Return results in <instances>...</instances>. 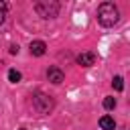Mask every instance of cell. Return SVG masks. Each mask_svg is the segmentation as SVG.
Listing matches in <instances>:
<instances>
[{"label": "cell", "instance_id": "obj_7", "mask_svg": "<svg viewBox=\"0 0 130 130\" xmlns=\"http://www.w3.org/2000/svg\"><path fill=\"white\" fill-rule=\"evenodd\" d=\"M100 126H102L104 130H114V128H116V122H114V118H110V116H102V118H100Z\"/></svg>", "mask_w": 130, "mask_h": 130}, {"label": "cell", "instance_id": "obj_1", "mask_svg": "<svg viewBox=\"0 0 130 130\" xmlns=\"http://www.w3.org/2000/svg\"><path fill=\"white\" fill-rule=\"evenodd\" d=\"M120 14H118V8L112 4V2H102L98 6V22L102 26H114L118 22Z\"/></svg>", "mask_w": 130, "mask_h": 130}, {"label": "cell", "instance_id": "obj_3", "mask_svg": "<svg viewBox=\"0 0 130 130\" xmlns=\"http://www.w3.org/2000/svg\"><path fill=\"white\" fill-rule=\"evenodd\" d=\"M35 108L41 112V114H49L51 110H53V100L49 98V95H45V93H35Z\"/></svg>", "mask_w": 130, "mask_h": 130}, {"label": "cell", "instance_id": "obj_13", "mask_svg": "<svg viewBox=\"0 0 130 130\" xmlns=\"http://www.w3.org/2000/svg\"><path fill=\"white\" fill-rule=\"evenodd\" d=\"M20 130H24V128H20Z\"/></svg>", "mask_w": 130, "mask_h": 130}, {"label": "cell", "instance_id": "obj_4", "mask_svg": "<svg viewBox=\"0 0 130 130\" xmlns=\"http://www.w3.org/2000/svg\"><path fill=\"white\" fill-rule=\"evenodd\" d=\"M77 63L81 67H91L95 63V55L93 53H81V55H77Z\"/></svg>", "mask_w": 130, "mask_h": 130}, {"label": "cell", "instance_id": "obj_12", "mask_svg": "<svg viewBox=\"0 0 130 130\" xmlns=\"http://www.w3.org/2000/svg\"><path fill=\"white\" fill-rule=\"evenodd\" d=\"M10 53H12V55H16V53H18V47H16V45H12V47H10Z\"/></svg>", "mask_w": 130, "mask_h": 130}, {"label": "cell", "instance_id": "obj_9", "mask_svg": "<svg viewBox=\"0 0 130 130\" xmlns=\"http://www.w3.org/2000/svg\"><path fill=\"white\" fill-rule=\"evenodd\" d=\"M8 79H10L12 83H18V81H20V73H18L16 69H10V71H8Z\"/></svg>", "mask_w": 130, "mask_h": 130}, {"label": "cell", "instance_id": "obj_2", "mask_svg": "<svg viewBox=\"0 0 130 130\" xmlns=\"http://www.w3.org/2000/svg\"><path fill=\"white\" fill-rule=\"evenodd\" d=\"M35 10H37V14L43 16V18H53V16H57V12H59V4H57V2H37V4H35Z\"/></svg>", "mask_w": 130, "mask_h": 130}, {"label": "cell", "instance_id": "obj_10", "mask_svg": "<svg viewBox=\"0 0 130 130\" xmlns=\"http://www.w3.org/2000/svg\"><path fill=\"white\" fill-rule=\"evenodd\" d=\"M104 108H106V110H114V108H116V100H114V98H106V100H104Z\"/></svg>", "mask_w": 130, "mask_h": 130}, {"label": "cell", "instance_id": "obj_5", "mask_svg": "<svg viewBox=\"0 0 130 130\" xmlns=\"http://www.w3.org/2000/svg\"><path fill=\"white\" fill-rule=\"evenodd\" d=\"M47 77H49V81H51V83H61V81L65 79L63 71H61V69H57V67H51V69L47 71Z\"/></svg>", "mask_w": 130, "mask_h": 130}, {"label": "cell", "instance_id": "obj_6", "mask_svg": "<svg viewBox=\"0 0 130 130\" xmlns=\"http://www.w3.org/2000/svg\"><path fill=\"white\" fill-rule=\"evenodd\" d=\"M45 49H47V45H45L43 41H32V43H30V55H35V57L45 55Z\"/></svg>", "mask_w": 130, "mask_h": 130}, {"label": "cell", "instance_id": "obj_8", "mask_svg": "<svg viewBox=\"0 0 130 130\" xmlns=\"http://www.w3.org/2000/svg\"><path fill=\"white\" fill-rule=\"evenodd\" d=\"M112 85H114L116 91H122V89H124V79H122L120 75H116V77L112 79Z\"/></svg>", "mask_w": 130, "mask_h": 130}, {"label": "cell", "instance_id": "obj_11", "mask_svg": "<svg viewBox=\"0 0 130 130\" xmlns=\"http://www.w3.org/2000/svg\"><path fill=\"white\" fill-rule=\"evenodd\" d=\"M4 16H6V4H4V2H0V22L4 20Z\"/></svg>", "mask_w": 130, "mask_h": 130}]
</instances>
